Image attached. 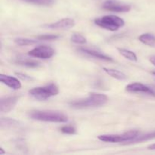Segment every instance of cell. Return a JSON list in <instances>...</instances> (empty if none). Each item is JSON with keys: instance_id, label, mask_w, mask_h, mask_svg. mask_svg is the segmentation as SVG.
I'll list each match as a JSON object with an SVG mask.
<instances>
[{"instance_id": "6da1fadb", "label": "cell", "mask_w": 155, "mask_h": 155, "mask_svg": "<svg viewBox=\"0 0 155 155\" xmlns=\"http://www.w3.org/2000/svg\"><path fill=\"white\" fill-rule=\"evenodd\" d=\"M107 101L108 98L104 94L91 92L86 98L71 101L69 103V105L75 109H86L101 107L104 105Z\"/></svg>"}, {"instance_id": "7a4b0ae2", "label": "cell", "mask_w": 155, "mask_h": 155, "mask_svg": "<svg viewBox=\"0 0 155 155\" xmlns=\"http://www.w3.org/2000/svg\"><path fill=\"white\" fill-rule=\"evenodd\" d=\"M29 117L35 120L50 123H66L68 117L65 114L58 110H34L28 113Z\"/></svg>"}, {"instance_id": "3957f363", "label": "cell", "mask_w": 155, "mask_h": 155, "mask_svg": "<svg viewBox=\"0 0 155 155\" xmlns=\"http://www.w3.org/2000/svg\"><path fill=\"white\" fill-rule=\"evenodd\" d=\"M59 89L54 83H50L44 86L35 87L29 90V94L35 99L39 101H45L52 96L58 94Z\"/></svg>"}, {"instance_id": "277c9868", "label": "cell", "mask_w": 155, "mask_h": 155, "mask_svg": "<svg viewBox=\"0 0 155 155\" xmlns=\"http://www.w3.org/2000/svg\"><path fill=\"white\" fill-rule=\"evenodd\" d=\"M94 22L98 27L110 31H117L125 25L124 20L115 15H106L95 18Z\"/></svg>"}, {"instance_id": "5b68a950", "label": "cell", "mask_w": 155, "mask_h": 155, "mask_svg": "<svg viewBox=\"0 0 155 155\" xmlns=\"http://www.w3.org/2000/svg\"><path fill=\"white\" fill-rule=\"evenodd\" d=\"M140 134L138 130H130L125 132L122 134H110V135H101L98 136L100 141L104 142H110V143H124L127 145L129 142L134 139Z\"/></svg>"}, {"instance_id": "8992f818", "label": "cell", "mask_w": 155, "mask_h": 155, "mask_svg": "<svg viewBox=\"0 0 155 155\" xmlns=\"http://www.w3.org/2000/svg\"><path fill=\"white\" fill-rule=\"evenodd\" d=\"M101 8L106 11L124 13L131 10V5L127 3L118 1V0H107L101 5Z\"/></svg>"}, {"instance_id": "52a82bcc", "label": "cell", "mask_w": 155, "mask_h": 155, "mask_svg": "<svg viewBox=\"0 0 155 155\" xmlns=\"http://www.w3.org/2000/svg\"><path fill=\"white\" fill-rule=\"evenodd\" d=\"M55 51L51 46L48 45H39L33 48L28 52V54L31 57L37 58L41 59H49L53 57Z\"/></svg>"}, {"instance_id": "ba28073f", "label": "cell", "mask_w": 155, "mask_h": 155, "mask_svg": "<svg viewBox=\"0 0 155 155\" xmlns=\"http://www.w3.org/2000/svg\"><path fill=\"white\" fill-rule=\"evenodd\" d=\"M126 90L132 93H142L155 97V92L148 86L140 83H133L126 86Z\"/></svg>"}, {"instance_id": "9c48e42d", "label": "cell", "mask_w": 155, "mask_h": 155, "mask_svg": "<svg viewBox=\"0 0 155 155\" xmlns=\"http://www.w3.org/2000/svg\"><path fill=\"white\" fill-rule=\"evenodd\" d=\"M75 25V21L71 18H63L61 20L51 23L49 24H45L44 27L51 30H68L72 28Z\"/></svg>"}, {"instance_id": "30bf717a", "label": "cell", "mask_w": 155, "mask_h": 155, "mask_svg": "<svg viewBox=\"0 0 155 155\" xmlns=\"http://www.w3.org/2000/svg\"><path fill=\"white\" fill-rule=\"evenodd\" d=\"M19 97L17 95L2 97L0 100V111L2 113H8L11 111L18 103Z\"/></svg>"}, {"instance_id": "8fae6325", "label": "cell", "mask_w": 155, "mask_h": 155, "mask_svg": "<svg viewBox=\"0 0 155 155\" xmlns=\"http://www.w3.org/2000/svg\"><path fill=\"white\" fill-rule=\"evenodd\" d=\"M79 51L83 54H86L88 56L94 58L95 59H98L101 61H104L108 62H113L114 60L111 57L107 55V54H104V53L101 52V51H98V50L92 49V48H80Z\"/></svg>"}, {"instance_id": "7c38bea8", "label": "cell", "mask_w": 155, "mask_h": 155, "mask_svg": "<svg viewBox=\"0 0 155 155\" xmlns=\"http://www.w3.org/2000/svg\"><path fill=\"white\" fill-rule=\"evenodd\" d=\"M0 81L3 84L6 85L9 88L15 89V90H17V89H19L21 88V82L18 80V79L12 77V76L1 74L0 75Z\"/></svg>"}, {"instance_id": "4fadbf2b", "label": "cell", "mask_w": 155, "mask_h": 155, "mask_svg": "<svg viewBox=\"0 0 155 155\" xmlns=\"http://www.w3.org/2000/svg\"><path fill=\"white\" fill-rule=\"evenodd\" d=\"M14 63L16 64L17 65L29 68H38L41 66V63L37 61L29 58H17L16 60L14 61Z\"/></svg>"}, {"instance_id": "5bb4252c", "label": "cell", "mask_w": 155, "mask_h": 155, "mask_svg": "<svg viewBox=\"0 0 155 155\" xmlns=\"http://www.w3.org/2000/svg\"><path fill=\"white\" fill-rule=\"evenodd\" d=\"M155 139V130L152 132H149V133H145V134L140 135L137 136L136 138H135L134 139H133L132 141L129 142L127 145H133V144H137V143H141V142H147V141L151 140V139Z\"/></svg>"}, {"instance_id": "9a60e30c", "label": "cell", "mask_w": 155, "mask_h": 155, "mask_svg": "<svg viewBox=\"0 0 155 155\" xmlns=\"http://www.w3.org/2000/svg\"><path fill=\"white\" fill-rule=\"evenodd\" d=\"M103 70H104V71L106 74H107L109 76H110V77H113V78L116 79V80H125L127 79V76L126 75L124 72H122V71H120L107 68H104Z\"/></svg>"}, {"instance_id": "2e32d148", "label": "cell", "mask_w": 155, "mask_h": 155, "mask_svg": "<svg viewBox=\"0 0 155 155\" xmlns=\"http://www.w3.org/2000/svg\"><path fill=\"white\" fill-rule=\"evenodd\" d=\"M139 41L150 47H155V35L152 33H143L139 37Z\"/></svg>"}, {"instance_id": "e0dca14e", "label": "cell", "mask_w": 155, "mask_h": 155, "mask_svg": "<svg viewBox=\"0 0 155 155\" xmlns=\"http://www.w3.org/2000/svg\"><path fill=\"white\" fill-rule=\"evenodd\" d=\"M2 129H8L15 128L19 126V122L15 119H10V118H2L0 122Z\"/></svg>"}, {"instance_id": "ac0fdd59", "label": "cell", "mask_w": 155, "mask_h": 155, "mask_svg": "<svg viewBox=\"0 0 155 155\" xmlns=\"http://www.w3.org/2000/svg\"><path fill=\"white\" fill-rule=\"evenodd\" d=\"M118 51L120 52V54H121L122 56H124L125 58L128 59V60L132 61H137L138 58L136 54H135L133 51H130V50L126 49V48H117Z\"/></svg>"}, {"instance_id": "d6986e66", "label": "cell", "mask_w": 155, "mask_h": 155, "mask_svg": "<svg viewBox=\"0 0 155 155\" xmlns=\"http://www.w3.org/2000/svg\"><path fill=\"white\" fill-rule=\"evenodd\" d=\"M15 42L20 46H26V45H31L37 43V41L27 39V38H17L15 39Z\"/></svg>"}, {"instance_id": "ffe728a7", "label": "cell", "mask_w": 155, "mask_h": 155, "mask_svg": "<svg viewBox=\"0 0 155 155\" xmlns=\"http://www.w3.org/2000/svg\"><path fill=\"white\" fill-rule=\"evenodd\" d=\"M71 42L76 44H80V45H83V44L86 43V39L81 34L79 33H74L71 37Z\"/></svg>"}, {"instance_id": "44dd1931", "label": "cell", "mask_w": 155, "mask_h": 155, "mask_svg": "<svg viewBox=\"0 0 155 155\" xmlns=\"http://www.w3.org/2000/svg\"><path fill=\"white\" fill-rule=\"evenodd\" d=\"M25 2L32 4L39 5L50 6L54 4V0H24Z\"/></svg>"}, {"instance_id": "7402d4cb", "label": "cell", "mask_w": 155, "mask_h": 155, "mask_svg": "<svg viewBox=\"0 0 155 155\" xmlns=\"http://www.w3.org/2000/svg\"><path fill=\"white\" fill-rule=\"evenodd\" d=\"M60 36L58 35L55 34H43L39 35V36H36V39L38 40H44V41H51V40H55V39H58Z\"/></svg>"}, {"instance_id": "603a6c76", "label": "cell", "mask_w": 155, "mask_h": 155, "mask_svg": "<svg viewBox=\"0 0 155 155\" xmlns=\"http://www.w3.org/2000/svg\"><path fill=\"white\" fill-rule=\"evenodd\" d=\"M61 132L64 134H69V135H73L77 133V130H76L75 127L74 126H64L61 128Z\"/></svg>"}, {"instance_id": "cb8c5ba5", "label": "cell", "mask_w": 155, "mask_h": 155, "mask_svg": "<svg viewBox=\"0 0 155 155\" xmlns=\"http://www.w3.org/2000/svg\"><path fill=\"white\" fill-rule=\"evenodd\" d=\"M16 75H18V77L22 78L23 80H27V79H30V77H27V76L24 75L23 74H20V73H16Z\"/></svg>"}, {"instance_id": "d4e9b609", "label": "cell", "mask_w": 155, "mask_h": 155, "mask_svg": "<svg viewBox=\"0 0 155 155\" xmlns=\"http://www.w3.org/2000/svg\"><path fill=\"white\" fill-rule=\"evenodd\" d=\"M150 61L151 62V63L153 64L155 66V55H153V56H151V58H150Z\"/></svg>"}, {"instance_id": "484cf974", "label": "cell", "mask_w": 155, "mask_h": 155, "mask_svg": "<svg viewBox=\"0 0 155 155\" xmlns=\"http://www.w3.org/2000/svg\"><path fill=\"white\" fill-rule=\"evenodd\" d=\"M148 148L149 150H155V144H153V145H149V146L148 147Z\"/></svg>"}, {"instance_id": "4316f807", "label": "cell", "mask_w": 155, "mask_h": 155, "mask_svg": "<svg viewBox=\"0 0 155 155\" xmlns=\"http://www.w3.org/2000/svg\"><path fill=\"white\" fill-rule=\"evenodd\" d=\"M0 154H4V151H3V148H0Z\"/></svg>"}, {"instance_id": "83f0119b", "label": "cell", "mask_w": 155, "mask_h": 155, "mask_svg": "<svg viewBox=\"0 0 155 155\" xmlns=\"http://www.w3.org/2000/svg\"><path fill=\"white\" fill-rule=\"evenodd\" d=\"M152 74H154V75L155 76V72H153V73H152Z\"/></svg>"}]
</instances>
